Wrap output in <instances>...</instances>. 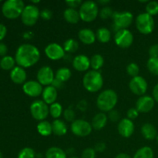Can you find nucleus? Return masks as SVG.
Segmentation results:
<instances>
[{"instance_id":"f257e3e1","label":"nucleus","mask_w":158,"mask_h":158,"mask_svg":"<svg viewBox=\"0 0 158 158\" xmlns=\"http://www.w3.org/2000/svg\"><path fill=\"white\" fill-rule=\"evenodd\" d=\"M40 59V52L36 46L32 44H23L19 46L15 52V63L19 66L29 68L38 63Z\"/></svg>"},{"instance_id":"f03ea898","label":"nucleus","mask_w":158,"mask_h":158,"mask_svg":"<svg viewBox=\"0 0 158 158\" xmlns=\"http://www.w3.org/2000/svg\"><path fill=\"white\" fill-rule=\"evenodd\" d=\"M118 97L113 89H106L100 94L97 99V106L103 112H110L117 103Z\"/></svg>"},{"instance_id":"7ed1b4c3","label":"nucleus","mask_w":158,"mask_h":158,"mask_svg":"<svg viewBox=\"0 0 158 158\" xmlns=\"http://www.w3.org/2000/svg\"><path fill=\"white\" fill-rule=\"evenodd\" d=\"M83 85L89 92L96 93L103 86V78L99 71L90 70L83 76Z\"/></svg>"},{"instance_id":"20e7f679","label":"nucleus","mask_w":158,"mask_h":158,"mask_svg":"<svg viewBox=\"0 0 158 158\" xmlns=\"http://www.w3.org/2000/svg\"><path fill=\"white\" fill-rule=\"evenodd\" d=\"M25 8L22 0H7L3 3L2 11L5 17L9 19H15L21 16Z\"/></svg>"},{"instance_id":"39448f33","label":"nucleus","mask_w":158,"mask_h":158,"mask_svg":"<svg viewBox=\"0 0 158 158\" xmlns=\"http://www.w3.org/2000/svg\"><path fill=\"white\" fill-rule=\"evenodd\" d=\"M113 28L116 32L129 27L134 21V15L131 12H114L113 15Z\"/></svg>"},{"instance_id":"423d86ee","label":"nucleus","mask_w":158,"mask_h":158,"mask_svg":"<svg viewBox=\"0 0 158 158\" xmlns=\"http://www.w3.org/2000/svg\"><path fill=\"white\" fill-rule=\"evenodd\" d=\"M98 6L94 1H86L83 2L79 11L80 19L86 23L95 20L98 15Z\"/></svg>"},{"instance_id":"0eeeda50","label":"nucleus","mask_w":158,"mask_h":158,"mask_svg":"<svg viewBox=\"0 0 158 158\" xmlns=\"http://www.w3.org/2000/svg\"><path fill=\"white\" fill-rule=\"evenodd\" d=\"M136 26L140 33L144 35L151 33L154 29V20L153 16L147 12L140 14L136 19Z\"/></svg>"},{"instance_id":"6e6552de","label":"nucleus","mask_w":158,"mask_h":158,"mask_svg":"<svg viewBox=\"0 0 158 158\" xmlns=\"http://www.w3.org/2000/svg\"><path fill=\"white\" fill-rule=\"evenodd\" d=\"M40 16V12L35 5H28L25 6L21 15V19L23 24L28 26H34Z\"/></svg>"},{"instance_id":"1a4fd4ad","label":"nucleus","mask_w":158,"mask_h":158,"mask_svg":"<svg viewBox=\"0 0 158 158\" xmlns=\"http://www.w3.org/2000/svg\"><path fill=\"white\" fill-rule=\"evenodd\" d=\"M30 113L35 120L43 121L49 114V107L43 100H35L31 104Z\"/></svg>"},{"instance_id":"9d476101","label":"nucleus","mask_w":158,"mask_h":158,"mask_svg":"<svg viewBox=\"0 0 158 158\" xmlns=\"http://www.w3.org/2000/svg\"><path fill=\"white\" fill-rule=\"evenodd\" d=\"M71 131L77 137H86L92 132V125L84 120H75L72 122L70 127Z\"/></svg>"},{"instance_id":"9b49d317","label":"nucleus","mask_w":158,"mask_h":158,"mask_svg":"<svg viewBox=\"0 0 158 158\" xmlns=\"http://www.w3.org/2000/svg\"><path fill=\"white\" fill-rule=\"evenodd\" d=\"M115 43L122 49H127L132 45L134 42V35L127 29L117 31L114 35Z\"/></svg>"},{"instance_id":"f8f14e48","label":"nucleus","mask_w":158,"mask_h":158,"mask_svg":"<svg viewBox=\"0 0 158 158\" xmlns=\"http://www.w3.org/2000/svg\"><path fill=\"white\" fill-rule=\"evenodd\" d=\"M129 88L133 94L142 96L148 90V83L143 77L137 76L131 79L129 83Z\"/></svg>"},{"instance_id":"ddd939ff","label":"nucleus","mask_w":158,"mask_h":158,"mask_svg":"<svg viewBox=\"0 0 158 158\" xmlns=\"http://www.w3.org/2000/svg\"><path fill=\"white\" fill-rule=\"evenodd\" d=\"M55 79V74L50 66H44L37 73V80L42 86H50Z\"/></svg>"},{"instance_id":"4468645a","label":"nucleus","mask_w":158,"mask_h":158,"mask_svg":"<svg viewBox=\"0 0 158 158\" xmlns=\"http://www.w3.org/2000/svg\"><path fill=\"white\" fill-rule=\"evenodd\" d=\"M45 54L52 60H59L65 56V50L59 43H52L45 48Z\"/></svg>"},{"instance_id":"2eb2a0df","label":"nucleus","mask_w":158,"mask_h":158,"mask_svg":"<svg viewBox=\"0 0 158 158\" xmlns=\"http://www.w3.org/2000/svg\"><path fill=\"white\" fill-rule=\"evenodd\" d=\"M23 90L26 95L31 97H39L43 94V86L35 80H29L26 82L23 86Z\"/></svg>"},{"instance_id":"dca6fc26","label":"nucleus","mask_w":158,"mask_h":158,"mask_svg":"<svg viewBox=\"0 0 158 158\" xmlns=\"http://www.w3.org/2000/svg\"><path fill=\"white\" fill-rule=\"evenodd\" d=\"M118 132L120 136L125 138L131 137L134 132V124L131 120L128 118H124L118 123Z\"/></svg>"},{"instance_id":"f3484780","label":"nucleus","mask_w":158,"mask_h":158,"mask_svg":"<svg viewBox=\"0 0 158 158\" xmlns=\"http://www.w3.org/2000/svg\"><path fill=\"white\" fill-rule=\"evenodd\" d=\"M154 100L150 96H142L136 103V109L140 113H148L154 108Z\"/></svg>"},{"instance_id":"a211bd4d","label":"nucleus","mask_w":158,"mask_h":158,"mask_svg":"<svg viewBox=\"0 0 158 158\" xmlns=\"http://www.w3.org/2000/svg\"><path fill=\"white\" fill-rule=\"evenodd\" d=\"M73 66L76 70L84 72L90 67V60L83 54L78 55L74 57L73 60Z\"/></svg>"},{"instance_id":"6ab92c4d","label":"nucleus","mask_w":158,"mask_h":158,"mask_svg":"<svg viewBox=\"0 0 158 158\" xmlns=\"http://www.w3.org/2000/svg\"><path fill=\"white\" fill-rule=\"evenodd\" d=\"M26 72L23 67L20 66H15L13 69L11 70L10 73V78L13 83H17V84H24L26 83Z\"/></svg>"},{"instance_id":"aec40b11","label":"nucleus","mask_w":158,"mask_h":158,"mask_svg":"<svg viewBox=\"0 0 158 158\" xmlns=\"http://www.w3.org/2000/svg\"><path fill=\"white\" fill-rule=\"evenodd\" d=\"M57 89L54 88L52 86H47L43 89L42 97L43 100L46 104H52L56 103V100L57 99Z\"/></svg>"},{"instance_id":"412c9836","label":"nucleus","mask_w":158,"mask_h":158,"mask_svg":"<svg viewBox=\"0 0 158 158\" xmlns=\"http://www.w3.org/2000/svg\"><path fill=\"white\" fill-rule=\"evenodd\" d=\"M78 36L80 41L86 45H91L94 43L97 38L96 34L90 29L87 28L80 29L78 33Z\"/></svg>"},{"instance_id":"4be33fe9","label":"nucleus","mask_w":158,"mask_h":158,"mask_svg":"<svg viewBox=\"0 0 158 158\" xmlns=\"http://www.w3.org/2000/svg\"><path fill=\"white\" fill-rule=\"evenodd\" d=\"M107 123V117L104 113H98L92 120V127L97 131L103 129Z\"/></svg>"},{"instance_id":"5701e85b","label":"nucleus","mask_w":158,"mask_h":158,"mask_svg":"<svg viewBox=\"0 0 158 158\" xmlns=\"http://www.w3.org/2000/svg\"><path fill=\"white\" fill-rule=\"evenodd\" d=\"M52 133L55 135L61 137V136L65 135L67 132V127L65 122L63 120L56 119L54 120V121L52 123Z\"/></svg>"},{"instance_id":"b1692460","label":"nucleus","mask_w":158,"mask_h":158,"mask_svg":"<svg viewBox=\"0 0 158 158\" xmlns=\"http://www.w3.org/2000/svg\"><path fill=\"white\" fill-rule=\"evenodd\" d=\"M63 16H64L65 20L71 24H76L78 23L80 19V13L75 9H71L68 8L63 12Z\"/></svg>"},{"instance_id":"393cba45","label":"nucleus","mask_w":158,"mask_h":158,"mask_svg":"<svg viewBox=\"0 0 158 158\" xmlns=\"http://www.w3.org/2000/svg\"><path fill=\"white\" fill-rule=\"evenodd\" d=\"M141 134L147 140H154L157 137V131L151 123H144L141 127Z\"/></svg>"},{"instance_id":"a878e982","label":"nucleus","mask_w":158,"mask_h":158,"mask_svg":"<svg viewBox=\"0 0 158 158\" xmlns=\"http://www.w3.org/2000/svg\"><path fill=\"white\" fill-rule=\"evenodd\" d=\"M36 128L39 134L43 137H48V136L51 135V134L52 133V123L46 120L40 121L37 125Z\"/></svg>"},{"instance_id":"bb28decb","label":"nucleus","mask_w":158,"mask_h":158,"mask_svg":"<svg viewBox=\"0 0 158 158\" xmlns=\"http://www.w3.org/2000/svg\"><path fill=\"white\" fill-rule=\"evenodd\" d=\"M66 153L57 147H52L46 152V158H66Z\"/></svg>"},{"instance_id":"cd10ccee","label":"nucleus","mask_w":158,"mask_h":158,"mask_svg":"<svg viewBox=\"0 0 158 158\" xmlns=\"http://www.w3.org/2000/svg\"><path fill=\"white\" fill-rule=\"evenodd\" d=\"M96 37L97 40L102 43H106L110 40L111 33L110 31L107 28L102 27L97 29V33H96Z\"/></svg>"},{"instance_id":"c85d7f7f","label":"nucleus","mask_w":158,"mask_h":158,"mask_svg":"<svg viewBox=\"0 0 158 158\" xmlns=\"http://www.w3.org/2000/svg\"><path fill=\"white\" fill-rule=\"evenodd\" d=\"M71 76H72V73H71L70 69L66 67H63L60 68L56 71L55 74V78L63 83H65L70 79Z\"/></svg>"},{"instance_id":"c756f323","label":"nucleus","mask_w":158,"mask_h":158,"mask_svg":"<svg viewBox=\"0 0 158 158\" xmlns=\"http://www.w3.org/2000/svg\"><path fill=\"white\" fill-rule=\"evenodd\" d=\"M15 60L10 56H3L0 60V67L4 70H12L15 67Z\"/></svg>"},{"instance_id":"7c9ffc66","label":"nucleus","mask_w":158,"mask_h":158,"mask_svg":"<svg viewBox=\"0 0 158 158\" xmlns=\"http://www.w3.org/2000/svg\"><path fill=\"white\" fill-rule=\"evenodd\" d=\"M104 64V59L100 54H95L90 59V66L93 70L98 71Z\"/></svg>"},{"instance_id":"2f4dec72","label":"nucleus","mask_w":158,"mask_h":158,"mask_svg":"<svg viewBox=\"0 0 158 158\" xmlns=\"http://www.w3.org/2000/svg\"><path fill=\"white\" fill-rule=\"evenodd\" d=\"M134 158H154V151L150 147H143L136 152Z\"/></svg>"},{"instance_id":"473e14b6","label":"nucleus","mask_w":158,"mask_h":158,"mask_svg":"<svg viewBox=\"0 0 158 158\" xmlns=\"http://www.w3.org/2000/svg\"><path fill=\"white\" fill-rule=\"evenodd\" d=\"M63 49H64L65 52H69V53L75 52L79 49L78 42L73 39H69L65 41L64 44H63Z\"/></svg>"},{"instance_id":"72a5a7b5","label":"nucleus","mask_w":158,"mask_h":158,"mask_svg":"<svg viewBox=\"0 0 158 158\" xmlns=\"http://www.w3.org/2000/svg\"><path fill=\"white\" fill-rule=\"evenodd\" d=\"M62 113H63V107L60 103L56 102L49 106V114L55 120L59 119V117L61 116Z\"/></svg>"},{"instance_id":"f704fd0d","label":"nucleus","mask_w":158,"mask_h":158,"mask_svg":"<svg viewBox=\"0 0 158 158\" xmlns=\"http://www.w3.org/2000/svg\"><path fill=\"white\" fill-rule=\"evenodd\" d=\"M147 66L151 73L158 75V57L157 58H150L147 63Z\"/></svg>"},{"instance_id":"c9c22d12","label":"nucleus","mask_w":158,"mask_h":158,"mask_svg":"<svg viewBox=\"0 0 158 158\" xmlns=\"http://www.w3.org/2000/svg\"><path fill=\"white\" fill-rule=\"evenodd\" d=\"M35 153L32 148H25L19 151L18 158H35Z\"/></svg>"},{"instance_id":"e433bc0d","label":"nucleus","mask_w":158,"mask_h":158,"mask_svg":"<svg viewBox=\"0 0 158 158\" xmlns=\"http://www.w3.org/2000/svg\"><path fill=\"white\" fill-rule=\"evenodd\" d=\"M147 13L151 15V16L158 14V2L156 1L148 2L146 6Z\"/></svg>"},{"instance_id":"4c0bfd02","label":"nucleus","mask_w":158,"mask_h":158,"mask_svg":"<svg viewBox=\"0 0 158 158\" xmlns=\"http://www.w3.org/2000/svg\"><path fill=\"white\" fill-rule=\"evenodd\" d=\"M127 73L132 77H137L139 73H140V68H139L137 64L134 63H131L127 66Z\"/></svg>"},{"instance_id":"58836bf2","label":"nucleus","mask_w":158,"mask_h":158,"mask_svg":"<svg viewBox=\"0 0 158 158\" xmlns=\"http://www.w3.org/2000/svg\"><path fill=\"white\" fill-rule=\"evenodd\" d=\"M114 12H113L111 8L107 7V6H105V7H103V9L100 10V17H101V19H109L110 17L113 16Z\"/></svg>"},{"instance_id":"ea45409f","label":"nucleus","mask_w":158,"mask_h":158,"mask_svg":"<svg viewBox=\"0 0 158 158\" xmlns=\"http://www.w3.org/2000/svg\"><path fill=\"white\" fill-rule=\"evenodd\" d=\"M63 116H64L65 120H67L69 122H73L74 119H75V112L73 110L70 108L65 110L64 113H63Z\"/></svg>"},{"instance_id":"a19ab883","label":"nucleus","mask_w":158,"mask_h":158,"mask_svg":"<svg viewBox=\"0 0 158 158\" xmlns=\"http://www.w3.org/2000/svg\"><path fill=\"white\" fill-rule=\"evenodd\" d=\"M96 151L93 148H86L83 151L81 155V158H95Z\"/></svg>"},{"instance_id":"79ce46f5","label":"nucleus","mask_w":158,"mask_h":158,"mask_svg":"<svg viewBox=\"0 0 158 158\" xmlns=\"http://www.w3.org/2000/svg\"><path fill=\"white\" fill-rule=\"evenodd\" d=\"M139 115V112L136 108H131L127 110V118L130 120H134L136 119Z\"/></svg>"},{"instance_id":"37998d69","label":"nucleus","mask_w":158,"mask_h":158,"mask_svg":"<svg viewBox=\"0 0 158 158\" xmlns=\"http://www.w3.org/2000/svg\"><path fill=\"white\" fill-rule=\"evenodd\" d=\"M40 16L44 20H49L52 17V11L48 9H45L40 12Z\"/></svg>"},{"instance_id":"c03bdc74","label":"nucleus","mask_w":158,"mask_h":158,"mask_svg":"<svg viewBox=\"0 0 158 158\" xmlns=\"http://www.w3.org/2000/svg\"><path fill=\"white\" fill-rule=\"evenodd\" d=\"M108 117H109V119L112 122H117V120L120 119V114L117 110H112L110 112H108Z\"/></svg>"},{"instance_id":"a18cd8bd","label":"nucleus","mask_w":158,"mask_h":158,"mask_svg":"<svg viewBox=\"0 0 158 158\" xmlns=\"http://www.w3.org/2000/svg\"><path fill=\"white\" fill-rule=\"evenodd\" d=\"M65 2L69 6V8H71V9H76L79 6L80 7L82 5L81 0H70V1H66Z\"/></svg>"},{"instance_id":"49530a36","label":"nucleus","mask_w":158,"mask_h":158,"mask_svg":"<svg viewBox=\"0 0 158 158\" xmlns=\"http://www.w3.org/2000/svg\"><path fill=\"white\" fill-rule=\"evenodd\" d=\"M149 54L151 58H157L158 57V45L155 44L151 46L149 49Z\"/></svg>"},{"instance_id":"de8ad7c7","label":"nucleus","mask_w":158,"mask_h":158,"mask_svg":"<svg viewBox=\"0 0 158 158\" xmlns=\"http://www.w3.org/2000/svg\"><path fill=\"white\" fill-rule=\"evenodd\" d=\"M94 150L97 152H103L106 150V144L102 141L98 142V143H96Z\"/></svg>"},{"instance_id":"09e8293b","label":"nucleus","mask_w":158,"mask_h":158,"mask_svg":"<svg viewBox=\"0 0 158 158\" xmlns=\"http://www.w3.org/2000/svg\"><path fill=\"white\" fill-rule=\"evenodd\" d=\"M63 85H64V83H63V82L60 81V80L55 78L54 79L53 81H52L51 86H52L54 88H56V89H62V88H63Z\"/></svg>"},{"instance_id":"8fccbe9b","label":"nucleus","mask_w":158,"mask_h":158,"mask_svg":"<svg viewBox=\"0 0 158 158\" xmlns=\"http://www.w3.org/2000/svg\"><path fill=\"white\" fill-rule=\"evenodd\" d=\"M6 33H7V28L5 25L0 23V41H2L5 38Z\"/></svg>"},{"instance_id":"3c124183","label":"nucleus","mask_w":158,"mask_h":158,"mask_svg":"<svg viewBox=\"0 0 158 158\" xmlns=\"http://www.w3.org/2000/svg\"><path fill=\"white\" fill-rule=\"evenodd\" d=\"M8 48L6 45L3 43H0V56H6V54L7 53Z\"/></svg>"},{"instance_id":"603ef678","label":"nucleus","mask_w":158,"mask_h":158,"mask_svg":"<svg viewBox=\"0 0 158 158\" xmlns=\"http://www.w3.org/2000/svg\"><path fill=\"white\" fill-rule=\"evenodd\" d=\"M77 107L81 111H85L87 109V102L85 101V100H81V101H80L78 103Z\"/></svg>"},{"instance_id":"864d4df0","label":"nucleus","mask_w":158,"mask_h":158,"mask_svg":"<svg viewBox=\"0 0 158 158\" xmlns=\"http://www.w3.org/2000/svg\"><path fill=\"white\" fill-rule=\"evenodd\" d=\"M153 97H154V100L158 103V83L153 89Z\"/></svg>"},{"instance_id":"5fc2aeb1","label":"nucleus","mask_w":158,"mask_h":158,"mask_svg":"<svg viewBox=\"0 0 158 158\" xmlns=\"http://www.w3.org/2000/svg\"><path fill=\"white\" fill-rule=\"evenodd\" d=\"M33 33L31 32H26L23 33V38L26 39V40H30L33 37Z\"/></svg>"},{"instance_id":"6e6d98bb","label":"nucleus","mask_w":158,"mask_h":158,"mask_svg":"<svg viewBox=\"0 0 158 158\" xmlns=\"http://www.w3.org/2000/svg\"><path fill=\"white\" fill-rule=\"evenodd\" d=\"M115 158H131V157H130L127 154H125V153H120V154H119Z\"/></svg>"},{"instance_id":"4d7b16f0","label":"nucleus","mask_w":158,"mask_h":158,"mask_svg":"<svg viewBox=\"0 0 158 158\" xmlns=\"http://www.w3.org/2000/svg\"><path fill=\"white\" fill-rule=\"evenodd\" d=\"M110 2V1H99V3L102 5H106Z\"/></svg>"},{"instance_id":"13d9d810","label":"nucleus","mask_w":158,"mask_h":158,"mask_svg":"<svg viewBox=\"0 0 158 158\" xmlns=\"http://www.w3.org/2000/svg\"><path fill=\"white\" fill-rule=\"evenodd\" d=\"M0 158H3V155H2V154L1 151H0Z\"/></svg>"},{"instance_id":"bf43d9fd","label":"nucleus","mask_w":158,"mask_h":158,"mask_svg":"<svg viewBox=\"0 0 158 158\" xmlns=\"http://www.w3.org/2000/svg\"><path fill=\"white\" fill-rule=\"evenodd\" d=\"M32 2H33V3H38V2H40V1H32Z\"/></svg>"},{"instance_id":"052dcab7","label":"nucleus","mask_w":158,"mask_h":158,"mask_svg":"<svg viewBox=\"0 0 158 158\" xmlns=\"http://www.w3.org/2000/svg\"><path fill=\"white\" fill-rule=\"evenodd\" d=\"M69 158H79V157H73H73H70Z\"/></svg>"},{"instance_id":"680f3d73","label":"nucleus","mask_w":158,"mask_h":158,"mask_svg":"<svg viewBox=\"0 0 158 158\" xmlns=\"http://www.w3.org/2000/svg\"><path fill=\"white\" fill-rule=\"evenodd\" d=\"M157 143H158V135L157 136Z\"/></svg>"}]
</instances>
